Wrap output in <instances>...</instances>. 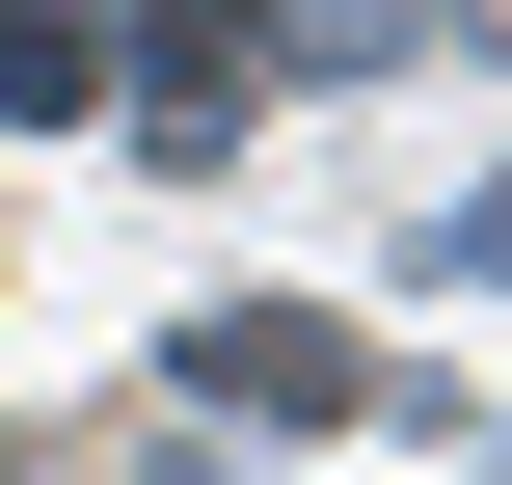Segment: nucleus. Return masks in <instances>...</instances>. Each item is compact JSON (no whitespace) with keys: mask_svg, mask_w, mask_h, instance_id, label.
<instances>
[{"mask_svg":"<svg viewBox=\"0 0 512 485\" xmlns=\"http://www.w3.org/2000/svg\"><path fill=\"white\" fill-rule=\"evenodd\" d=\"M189 405H351V324H297V297H243V324H189Z\"/></svg>","mask_w":512,"mask_h":485,"instance_id":"nucleus-1","label":"nucleus"},{"mask_svg":"<svg viewBox=\"0 0 512 485\" xmlns=\"http://www.w3.org/2000/svg\"><path fill=\"white\" fill-rule=\"evenodd\" d=\"M243 81H270L243 0H162V27H135V108H162V135H243Z\"/></svg>","mask_w":512,"mask_h":485,"instance_id":"nucleus-2","label":"nucleus"}]
</instances>
